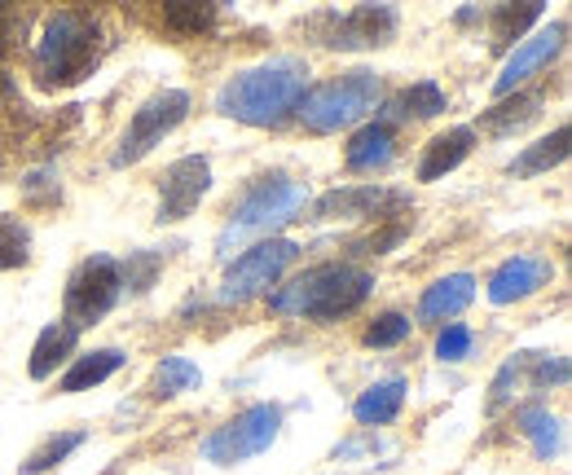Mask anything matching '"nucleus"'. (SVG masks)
Here are the masks:
<instances>
[{
  "label": "nucleus",
  "mask_w": 572,
  "mask_h": 475,
  "mask_svg": "<svg viewBox=\"0 0 572 475\" xmlns=\"http://www.w3.org/2000/svg\"><path fill=\"white\" fill-rule=\"evenodd\" d=\"M194 383H203V374H199V365L190 356H163L159 370H154V396L159 401H172L177 392H185Z\"/></svg>",
  "instance_id": "24"
},
{
  "label": "nucleus",
  "mask_w": 572,
  "mask_h": 475,
  "mask_svg": "<svg viewBox=\"0 0 572 475\" xmlns=\"http://www.w3.org/2000/svg\"><path fill=\"white\" fill-rule=\"evenodd\" d=\"M348 168L352 172H374L392 163V128L388 123H365L352 141H348Z\"/></svg>",
  "instance_id": "19"
},
{
  "label": "nucleus",
  "mask_w": 572,
  "mask_h": 475,
  "mask_svg": "<svg viewBox=\"0 0 572 475\" xmlns=\"http://www.w3.org/2000/svg\"><path fill=\"white\" fill-rule=\"evenodd\" d=\"M123 365V353L119 348H98V353L80 356L67 374H62V392H89V387H98V383H107L114 370Z\"/></svg>",
  "instance_id": "21"
},
{
  "label": "nucleus",
  "mask_w": 572,
  "mask_h": 475,
  "mask_svg": "<svg viewBox=\"0 0 572 475\" xmlns=\"http://www.w3.org/2000/svg\"><path fill=\"white\" fill-rule=\"evenodd\" d=\"M410 335V317H401V313H383V317H374V326H365V348H397L401 340Z\"/></svg>",
  "instance_id": "30"
},
{
  "label": "nucleus",
  "mask_w": 572,
  "mask_h": 475,
  "mask_svg": "<svg viewBox=\"0 0 572 475\" xmlns=\"http://www.w3.org/2000/svg\"><path fill=\"white\" fill-rule=\"evenodd\" d=\"M397 36V9L392 4H357L352 13L335 18L327 44L331 49H379Z\"/></svg>",
  "instance_id": "13"
},
{
  "label": "nucleus",
  "mask_w": 572,
  "mask_h": 475,
  "mask_svg": "<svg viewBox=\"0 0 572 475\" xmlns=\"http://www.w3.org/2000/svg\"><path fill=\"white\" fill-rule=\"evenodd\" d=\"M76 344H80V331L71 326V322H53V326H44L40 331V340H36V348H31V378L40 383V378H49L53 370H58V361H67V356L76 353Z\"/></svg>",
  "instance_id": "18"
},
{
  "label": "nucleus",
  "mask_w": 572,
  "mask_h": 475,
  "mask_svg": "<svg viewBox=\"0 0 572 475\" xmlns=\"http://www.w3.org/2000/svg\"><path fill=\"white\" fill-rule=\"evenodd\" d=\"M123 295V282H119V264L111 255H93L76 269V277L67 282V322L80 331V326H93L111 313Z\"/></svg>",
  "instance_id": "9"
},
{
  "label": "nucleus",
  "mask_w": 572,
  "mask_h": 475,
  "mask_svg": "<svg viewBox=\"0 0 572 475\" xmlns=\"http://www.w3.org/2000/svg\"><path fill=\"white\" fill-rule=\"evenodd\" d=\"M154 269H159V255H154V251H137V255L119 269V282H123L132 295H141V291H150V282H154Z\"/></svg>",
  "instance_id": "31"
},
{
  "label": "nucleus",
  "mask_w": 572,
  "mask_h": 475,
  "mask_svg": "<svg viewBox=\"0 0 572 475\" xmlns=\"http://www.w3.org/2000/svg\"><path fill=\"white\" fill-rule=\"evenodd\" d=\"M569 141L572 132L569 128H555L551 137H542V141H533L515 163H511V176H542V172H551V168H560L564 159H569Z\"/></svg>",
  "instance_id": "20"
},
{
  "label": "nucleus",
  "mask_w": 572,
  "mask_h": 475,
  "mask_svg": "<svg viewBox=\"0 0 572 475\" xmlns=\"http://www.w3.org/2000/svg\"><path fill=\"white\" fill-rule=\"evenodd\" d=\"M208 190H212V163H208L203 154L177 159V163L163 172V181H159V221H163V225L185 221V216L208 199Z\"/></svg>",
  "instance_id": "10"
},
{
  "label": "nucleus",
  "mask_w": 572,
  "mask_h": 475,
  "mask_svg": "<svg viewBox=\"0 0 572 475\" xmlns=\"http://www.w3.org/2000/svg\"><path fill=\"white\" fill-rule=\"evenodd\" d=\"M520 432L533 441L538 458H555V454L564 449V427H560V418H555L546 405H529V410H520Z\"/></svg>",
  "instance_id": "22"
},
{
  "label": "nucleus",
  "mask_w": 572,
  "mask_h": 475,
  "mask_svg": "<svg viewBox=\"0 0 572 475\" xmlns=\"http://www.w3.org/2000/svg\"><path fill=\"white\" fill-rule=\"evenodd\" d=\"M36 62H40V75L49 84L84 80L93 71V62H98V27L84 13L49 18V27L40 36V49H36Z\"/></svg>",
  "instance_id": "5"
},
{
  "label": "nucleus",
  "mask_w": 572,
  "mask_h": 475,
  "mask_svg": "<svg viewBox=\"0 0 572 475\" xmlns=\"http://www.w3.org/2000/svg\"><path fill=\"white\" fill-rule=\"evenodd\" d=\"M84 445V432H62V436H49L40 449H31V458L22 463V472L18 475H44V472H53L58 463H67L76 449Z\"/></svg>",
  "instance_id": "26"
},
{
  "label": "nucleus",
  "mask_w": 572,
  "mask_h": 475,
  "mask_svg": "<svg viewBox=\"0 0 572 475\" xmlns=\"http://www.w3.org/2000/svg\"><path fill=\"white\" fill-rule=\"evenodd\" d=\"M466 353H471V331L466 326H445L441 340H436V356L441 361H462Z\"/></svg>",
  "instance_id": "32"
},
{
  "label": "nucleus",
  "mask_w": 572,
  "mask_h": 475,
  "mask_svg": "<svg viewBox=\"0 0 572 475\" xmlns=\"http://www.w3.org/2000/svg\"><path fill=\"white\" fill-rule=\"evenodd\" d=\"M471 300H475V277H471V273H450V277H441V282H432V286L423 291L419 317H423V322H445V317L462 313Z\"/></svg>",
  "instance_id": "15"
},
{
  "label": "nucleus",
  "mask_w": 572,
  "mask_h": 475,
  "mask_svg": "<svg viewBox=\"0 0 572 475\" xmlns=\"http://www.w3.org/2000/svg\"><path fill=\"white\" fill-rule=\"evenodd\" d=\"M0 62H4V40H0Z\"/></svg>",
  "instance_id": "33"
},
{
  "label": "nucleus",
  "mask_w": 572,
  "mask_h": 475,
  "mask_svg": "<svg viewBox=\"0 0 572 475\" xmlns=\"http://www.w3.org/2000/svg\"><path fill=\"white\" fill-rule=\"evenodd\" d=\"M538 18H542V0H529V4H520V9L498 4V9H493V44L506 49V44L520 40Z\"/></svg>",
  "instance_id": "23"
},
{
  "label": "nucleus",
  "mask_w": 572,
  "mask_h": 475,
  "mask_svg": "<svg viewBox=\"0 0 572 475\" xmlns=\"http://www.w3.org/2000/svg\"><path fill=\"white\" fill-rule=\"evenodd\" d=\"M471 141H475L471 128H450V132L432 137L423 159H419V181H441L445 172H454L458 163L471 154Z\"/></svg>",
  "instance_id": "16"
},
{
  "label": "nucleus",
  "mask_w": 572,
  "mask_h": 475,
  "mask_svg": "<svg viewBox=\"0 0 572 475\" xmlns=\"http://www.w3.org/2000/svg\"><path fill=\"white\" fill-rule=\"evenodd\" d=\"M185 115H190V93L185 89H163L150 102H141L132 123H128V132H123V141H119V150H114V168L141 163Z\"/></svg>",
  "instance_id": "8"
},
{
  "label": "nucleus",
  "mask_w": 572,
  "mask_h": 475,
  "mask_svg": "<svg viewBox=\"0 0 572 475\" xmlns=\"http://www.w3.org/2000/svg\"><path fill=\"white\" fill-rule=\"evenodd\" d=\"M304 89H309V67L300 58H269L229 75L217 93V111L251 128H278L282 119L295 115Z\"/></svg>",
  "instance_id": "1"
},
{
  "label": "nucleus",
  "mask_w": 572,
  "mask_h": 475,
  "mask_svg": "<svg viewBox=\"0 0 572 475\" xmlns=\"http://www.w3.org/2000/svg\"><path fill=\"white\" fill-rule=\"evenodd\" d=\"M538 119V98L533 93H515V102H506V107H493V111H484V132H493V137H511L515 128H524V123H533Z\"/></svg>",
  "instance_id": "25"
},
{
  "label": "nucleus",
  "mask_w": 572,
  "mask_h": 475,
  "mask_svg": "<svg viewBox=\"0 0 572 475\" xmlns=\"http://www.w3.org/2000/svg\"><path fill=\"white\" fill-rule=\"evenodd\" d=\"M374 291V277L357 264H322L295 277L291 286H278L269 295V309L282 317H313V322H340L365 304Z\"/></svg>",
  "instance_id": "2"
},
{
  "label": "nucleus",
  "mask_w": 572,
  "mask_h": 475,
  "mask_svg": "<svg viewBox=\"0 0 572 475\" xmlns=\"http://www.w3.org/2000/svg\"><path fill=\"white\" fill-rule=\"evenodd\" d=\"M300 246L291 238H264L255 246H247L233 264H229L225 282L217 291V304H247L255 295H269V286L295 264Z\"/></svg>",
  "instance_id": "6"
},
{
  "label": "nucleus",
  "mask_w": 572,
  "mask_h": 475,
  "mask_svg": "<svg viewBox=\"0 0 572 475\" xmlns=\"http://www.w3.org/2000/svg\"><path fill=\"white\" fill-rule=\"evenodd\" d=\"M31 246V234H27V225L22 221H13V216H0V269H18V264H27V251Z\"/></svg>",
  "instance_id": "29"
},
{
  "label": "nucleus",
  "mask_w": 572,
  "mask_h": 475,
  "mask_svg": "<svg viewBox=\"0 0 572 475\" xmlns=\"http://www.w3.org/2000/svg\"><path fill=\"white\" fill-rule=\"evenodd\" d=\"M163 22L181 36H199V31H212L217 27V4H190V0H177V4H163Z\"/></svg>",
  "instance_id": "28"
},
{
  "label": "nucleus",
  "mask_w": 572,
  "mask_h": 475,
  "mask_svg": "<svg viewBox=\"0 0 572 475\" xmlns=\"http://www.w3.org/2000/svg\"><path fill=\"white\" fill-rule=\"evenodd\" d=\"M304 203H309V185H304V181H291V176H282V172H278V176H260V181L238 199V208L229 212V225H225V234H221V251H229V242H238V238L269 234L273 225L300 216Z\"/></svg>",
  "instance_id": "4"
},
{
  "label": "nucleus",
  "mask_w": 572,
  "mask_h": 475,
  "mask_svg": "<svg viewBox=\"0 0 572 475\" xmlns=\"http://www.w3.org/2000/svg\"><path fill=\"white\" fill-rule=\"evenodd\" d=\"M546 282H551V260H542V255H511L489 277V300L493 304H515V300H529L533 291H542Z\"/></svg>",
  "instance_id": "14"
},
{
  "label": "nucleus",
  "mask_w": 572,
  "mask_h": 475,
  "mask_svg": "<svg viewBox=\"0 0 572 475\" xmlns=\"http://www.w3.org/2000/svg\"><path fill=\"white\" fill-rule=\"evenodd\" d=\"M379 75L374 71H348L340 80L318 84L313 93H304V102L295 107V115L304 119L309 132H340L352 128L379 107Z\"/></svg>",
  "instance_id": "3"
},
{
  "label": "nucleus",
  "mask_w": 572,
  "mask_h": 475,
  "mask_svg": "<svg viewBox=\"0 0 572 475\" xmlns=\"http://www.w3.org/2000/svg\"><path fill=\"white\" fill-rule=\"evenodd\" d=\"M401 405H405V378H383V383H370L357 396L352 418L361 427H383V423H392L401 414Z\"/></svg>",
  "instance_id": "17"
},
{
  "label": "nucleus",
  "mask_w": 572,
  "mask_h": 475,
  "mask_svg": "<svg viewBox=\"0 0 572 475\" xmlns=\"http://www.w3.org/2000/svg\"><path fill=\"white\" fill-rule=\"evenodd\" d=\"M278 432H282V410L278 405H251L203 441V454L217 467H238V463L264 454L278 441Z\"/></svg>",
  "instance_id": "7"
},
{
  "label": "nucleus",
  "mask_w": 572,
  "mask_h": 475,
  "mask_svg": "<svg viewBox=\"0 0 572 475\" xmlns=\"http://www.w3.org/2000/svg\"><path fill=\"white\" fill-rule=\"evenodd\" d=\"M397 115H410V119H432L445 111V89L436 84V80H419V84H410L401 98H397Z\"/></svg>",
  "instance_id": "27"
},
{
  "label": "nucleus",
  "mask_w": 572,
  "mask_h": 475,
  "mask_svg": "<svg viewBox=\"0 0 572 475\" xmlns=\"http://www.w3.org/2000/svg\"><path fill=\"white\" fill-rule=\"evenodd\" d=\"M410 199L383 185H348V190H331L318 199L313 221H383L392 212H401Z\"/></svg>",
  "instance_id": "11"
},
{
  "label": "nucleus",
  "mask_w": 572,
  "mask_h": 475,
  "mask_svg": "<svg viewBox=\"0 0 572 475\" xmlns=\"http://www.w3.org/2000/svg\"><path fill=\"white\" fill-rule=\"evenodd\" d=\"M564 40H569V22H551L546 31H538V36H529V40H520L515 44V53L506 58V67H502V75L493 80V93L498 98H511L538 67H546L560 49H564Z\"/></svg>",
  "instance_id": "12"
}]
</instances>
